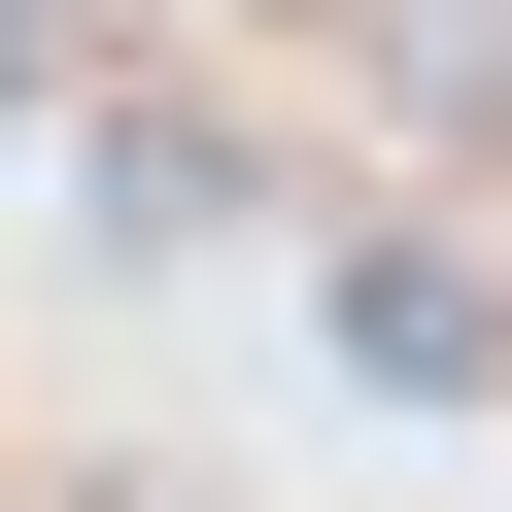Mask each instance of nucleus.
<instances>
[{
	"mask_svg": "<svg viewBox=\"0 0 512 512\" xmlns=\"http://www.w3.org/2000/svg\"><path fill=\"white\" fill-rule=\"evenodd\" d=\"M308 342H342V376H410V410H478V376H512L478 239H342V274H308Z\"/></svg>",
	"mask_w": 512,
	"mask_h": 512,
	"instance_id": "f257e3e1",
	"label": "nucleus"
},
{
	"mask_svg": "<svg viewBox=\"0 0 512 512\" xmlns=\"http://www.w3.org/2000/svg\"><path fill=\"white\" fill-rule=\"evenodd\" d=\"M342 69H376L410 137H512V0H342Z\"/></svg>",
	"mask_w": 512,
	"mask_h": 512,
	"instance_id": "f03ea898",
	"label": "nucleus"
}]
</instances>
